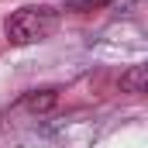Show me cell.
<instances>
[{"label": "cell", "mask_w": 148, "mask_h": 148, "mask_svg": "<svg viewBox=\"0 0 148 148\" xmlns=\"http://www.w3.org/2000/svg\"><path fill=\"white\" fill-rule=\"evenodd\" d=\"M59 28V14L52 7H21L3 21V35L10 45H35Z\"/></svg>", "instance_id": "obj_1"}, {"label": "cell", "mask_w": 148, "mask_h": 148, "mask_svg": "<svg viewBox=\"0 0 148 148\" xmlns=\"http://www.w3.org/2000/svg\"><path fill=\"white\" fill-rule=\"evenodd\" d=\"M145 83H148V69L145 66H131L127 73L121 76V90L124 93H145Z\"/></svg>", "instance_id": "obj_2"}, {"label": "cell", "mask_w": 148, "mask_h": 148, "mask_svg": "<svg viewBox=\"0 0 148 148\" xmlns=\"http://www.w3.org/2000/svg\"><path fill=\"white\" fill-rule=\"evenodd\" d=\"M24 103H28V110H48V107L55 103V90H38V93H31Z\"/></svg>", "instance_id": "obj_3"}, {"label": "cell", "mask_w": 148, "mask_h": 148, "mask_svg": "<svg viewBox=\"0 0 148 148\" xmlns=\"http://www.w3.org/2000/svg\"><path fill=\"white\" fill-rule=\"evenodd\" d=\"M114 0H69V7L73 10H97V7H107Z\"/></svg>", "instance_id": "obj_4"}]
</instances>
